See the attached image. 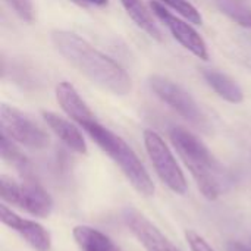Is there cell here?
<instances>
[{
    "instance_id": "5bb4252c",
    "label": "cell",
    "mask_w": 251,
    "mask_h": 251,
    "mask_svg": "<svg viewBox=\"0 0 251 251\" xmlns=\"http://www.w3.org/2000/svg\"><path fill=\"white\" fill-rule=\"evenodd\" d=\"M74 238L81 251H121L107 235L91 226H75Z\"/></svg>"
},
{
    "instance_id": "7c38bea8",
    "label": "cell",
    "mask_w": 251,
    "mask_h": 251,
    "mask_svg": "<svg viewBox=\"0 0 251 251\" xmlns=\"http://www.w3.org/2000/svg\"><path fill=\"white\" fill-rule=\"evenodd\" d=\"M43 118L49 128L62 140L63 144H66L72 151L78 154H87V143L81 131L72 122L47 110H43Z\"/></svg>"
},
{
    "instance_id": "7a4b0ae2",
    "label": "cell",
    "mask_w": 251,
    "mask_h": 251,
    "mask_svg": "<svg viewBox=\"0 0 251 251\" xmlns=\"http://www.w3.org/2000/svg\"><path fill=\"white\" fill-rule=\"evenodd\" d=\"M171 141L184 165L191 172L199 190L207 200H216L225 185L221 165L210 150L190 131L175 126L171 129Z\"/></svg>"
},
{
    "instance_id": "4fadbf2b",
    "label": "cell",
    "mask_w": 251,
    "mask_h": 251,
    "mask_svg": "<svg viewBox=\"0 0 251 251\" xmlns=\"http://www.w3.org/2000/svg\"><path fill=\"white\" fill-rule=\"evenodd\" d=\"M203 78L206 79L207 85L212 87V90L224 100L232 104H238L244 100V93L241 87L237 84L235 79H232L226 74H222L215 69H204Z\"/></svg>"
},
{
    "instance_id": "52a82bcc",
    "label": "cell",
    "mask_w": 251,
    "mask_h": 251,
    "mask_svg": "<svg viewBox=\"0 0 251 251\" xmlns=\"http://www.w3.org/2000/svg\"><path fill=\"white\" fill-rule=\"evenodd\" d=\"M0 128L10 140L28 149L41 150L50 143L49 135L32 119L16 107L4 103L0 107Z\"/></svg>"
},
{
    "instance_id": "d6986e66",
    "label": "cell",
    "mask_w": 251,
    "mask_h": 251,
    "mask_svg": "<svg viewBox=\"0 0 251 251\" xmlns=\"http://www.w3.org/2000/svg\"><path fill=\"white\" fill-rule=\"evenodd\" d=\"M6 3L15 10V13L25 22L34 21V6L31 0H6Z\"/></svg>"
},
{
    "instance_id": "9a60e30c",
    "label": "cell",
    "mask_w": 251,
    "mask_h": 251,
    "mask_svg": "<svg viewBox=\"0 0 251 251\" xmlns=\"http://www.w3.org/2000/svg\"><path fill=\"white\" fill-rule=\"evenodd\" d=\"M121 3L125 7L129 18L143 31H146L151 38H154L157 41H162V32L157 28V25L154 24V19H153L151 13L149 12V9L144 6L143 0H121Z\"/></svg>"
},
{
    "instance_id": "30bf717a",
    "label": "cell",
    "mask_w": 251,
    "mask_h": 251,
    "mask_svg": "<svg viewBox=\"0 0 251 251\" xmlns=\"http://www.w3.org/2000/svg\"><path fill=\"white\" fill-rule=\"evenodd\" d=\"M0 221L18 232L35 251H50L51 249V237L47 229L34 221L18 216L6 204H0Z\"/></svg>"
},
{
    "instance_id": "e0dca14e",
    "label": "cell",
    "mask_w": 251,
    "mask_h": 251,
    "mask_svg": "<svg viewBox=\"0 0 251 251\" xmlns=\"http://www.w3.org/2000/svg\"><path fill=\"white\" fill-rule=\"evenodd\" d=\"M213 3L231 21L251 29V6L244 0H213Z\"/></svg>"
},
{
    "instance_id": "44dd1931",
    "label": "cell",
    "mask_w": 251,
    "mask_h": 251,
    "mask_svg": "<svg viewBox=\"0 0 251 251\" xmlns=\"http://www.w3.org/2000/svg\"><path fill=\"white\" fill-rule=\"evenodd\" d=\"M228 251H251L250 249H247L244 244L238 243V241H232L228 244Z\"/></svg>"
},
{
    "instance_id": "5b68a950",
    "label": "cell",
    "mask_w": 251,
    "mask_h": 251,
    "mask_svg": "<svg viewBox=\"0 0 251 251\" xmlns=\"http://www.w3.org/2000/svg\"><path fill=\"white\" fill-rule=\"evenodd\" d=\"M144 146L160 181L175 194H185L187 179L165 140L153 129H146Z\"/></svg>"
},
{
    "instance_id": "ffe728a7",
    "label": "cell",
    "mask_w": 251,
    "mask_h": 251,
    "mask_svg": "<svg viewBox=\"0 0 251 251\" xmlns=\"http://www.w3.org/2000/svg\"><path fill=\"white\" fill-rule=\"evenodd\" d=\"M185 238H187V241H188V244L191 247V251H215L201 235H199L194 231H187Z\"/></svg>"
},
{
    "instance_id": "ba28073f",
    "label": "cell",
    "mask_w": 251,
    "mask_h": 251,
    "mask_svg": "<svg viewBox=\"0 0 251 251\" xmlns=\"http://www.w3.org/2000/svg\"><path fill=\"white\" fill-rule=\"evenodd\" d=\"M151 12L160 19V22L169 29L172 37L188 51H191L194 56H197L201 60L209 59V51H207V44L203 40V37L184 19L179 16L171 13L165 6L156 0L150 3Z\"/></svg>"
},
{
    "instance_id": "6da1fadb",
    "label": "cell",
    "mask_w": 251,
    "mask_h": 251,
    "mask_svg": "<svg viewBox=\"0 0 251 251\" xmlns=\"http://www.w3.org/2000/svg\"><path fill=\"white\" fill-rule=\"evenodd\" d=\"M51 43L71 66L97 87L115 96L131 93L132 82L126 71L81 35L66 29H56L51 32Z\"/></svg>"
},
{
    "instance_id": "3957f363",
    "label": "cell",
    "mask_w": 251,
    "mask_h": 251,
    "mask_svg": "<svg viewBox=\"0 0 251 251\" xmlns=\"http://www.w3.org/2000/svg\"><path fill=\"white\" fill-rule=\"evenodd\" d=\"M84 131L121 168V171L128 178L131 185L140 194L146 197L154 194V184L147 169L144 168L143 162L138 159L135 151L119 135L104 128L99 121L85 126Z\"/></svg>"
},
{
    "instance_id": "603a6c76",
    "label": "cell",
    "mask_w": 251,
    "mask_h": 251,
    "mask_svg": "<svg viewBox=\"0 0 251 251\" xmlns=\"http://www.w3.org/2000/svg\"><path fill=\"white\" fill-rule=\"evenodd\" d=\"M71 1H74V3H75V4H78V6H84V7L88 4V1H87V0H71Z\"/></svg>"
},
{
    "instance_id": "8992f818",
    "label": "cell",
    "mask_w": 251,
    "mask_h": 251,
    "mask_svg": "<svg viewBox=\"0 0 251 251\" xmlns=\"http://www.w3.org/2000/svg\"><path fill=\"white\" fill-rule=\"evenodd\" d=\"M149 84L150 88L154 91V94L171 109H174L178 115H181L184 119L200 128L207 126V119L201 112L199 103L179 84L162 75H151L149 78Z\"/></svg>"
},
{
    "instance_id": "2e32d148",
    "label": "cell",
    "mask_w": 251,
    "mask_h": 251,
    "mask_svg": "<svg viewBox=\"0 0 251 251\" xmlns=\"http://www.w3.org/2000/svg\"><path fill=\"white\" fill-rule=\"evenodd\" d=\"M0 154L6 162L15 166V169L21 174L24 181L35 179L29 160L18 150V147L13 144V140H10L4 132H1V137H0Z\"/></svg>"
},
{
    "instance_id": "7402d4cb",
    "label": "cell",
    "mask_w": 251,
    "mask_h": 251,
    "mask_svg": "<svg viewBox=\"0 0 251 251\" xmlns=\"http://www.w3.org/2000/svg\"><path fill=\"white\" fill-rule=\"evenodd\" d=\"M88 3H93V4H97V6H103L107 3V0H87Z\"/></svg>"
},
{
    "instance_id": "277c9868",
    "label": "cell",
    "mask_w": 251,
    "mask_h": 251,
    "mask_svg": "<svg viewBox=\"0 0 251 251\" xmlns=\"http://www.w3.org/2000/svg\"><path fill=\"white\" fill-rule=\"evenodd\" d=\"M0 197L3 203L18 206L35 218H47L53 210L51 197L37 182V179L24 181L22 185H18L12 178L1 175Z\"/></svg>"
},
{
    "instance_id": "8fae6325",
    "label": "cell",
    "mask_w": 251,
    "mask_h": 251,
    "mask_svg": "<svg viewBox=\"0 0 251 251\" xmlns=\"http://www.w3.org/2000/svg\"><path fill=\"white\" fill-rule=\"evenodd\" d=\"M56 100L62 110L75 121L81 128H85L94 122H97L94 113L87 106V103L81 99L75 87L66 81H62L56 85Z\"/></svg>"
},
{
    "instance_id": "ac0fdd59",
    "label": "cell",
    "mask_w": 251,
    "mask_h": 251,
    "mask_svg": "<svg viewBox=\"0 0 251 251\" xmlns=\"http://www.w3.org/2000/svg\"><path fill=\"white\" fill-rule=\"evenodd\" d=\"M162 1L166 6H169L171 9H174L178 15H181L188 22L196 24V25L203 24V18H201L200 12L191 1H188V0H162Z\"/></svg>"
},
{
    "instance_id": "9c48e42d",
    "label": "cell",
    "mask_w": 251,
    "mask_h": 251,
    "mask_svg": "<svg viewBox=\"0 0 251 251\" xmlns=\"http://www.w3.org/2000/svg\"><path fill=\"white\" fill-rule=\"evenodd\" d=\"M124 221L132 235L138 243L146 249V251H181L172 241L162 234V231L151 224L143 213L132 207L124 210Z\"/></svg>"
}]
</instances>
